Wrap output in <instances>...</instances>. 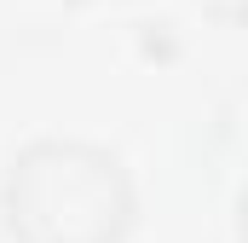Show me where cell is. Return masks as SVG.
Returning <instances> with one entry per match:
<instances>
[{"instance_id": "6da1fadb", "label": "cell", "mask_w": 248, "mask_h": 243, "mask_svg": "<svg viewBox=\"0 0 248 243\" xmlns=\"http://www.w3.org/2000/svg\"><path fill=\"white\" fill-rule=\"evenodd\" d=\"M12 226L23 243H116L127 185L116 156L87 145H41L12 174Z\"/></svg>"}]
</instances>
